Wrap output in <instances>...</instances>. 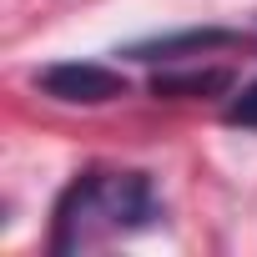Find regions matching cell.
Returning a JSON list of instances; mask_svg holds the SVG:
<instances>
[{"instance_id":"obj_1","label":"cell","mask_w":257,"mask_h":257,"mask_svg":"<svg viewBox=\"0 0 257 257\" xmlns=\"http://www.w3.org/2000/svg\"><path fill=\"white\" fill-rule=\"evenodd\" d=\"M152 217H157V197L142 172H86L56 202L51 252H76L106 232H137Z\"/></svg>"},{"instance_id":"obj_2","label":"cell","mask_w":257,"mask_h":257,"mask_svg":"<svg viewBox=\"0 0 257 257\" xmlns=\"http://www.w3.org/2000/svg\"><path fill=\"white\" fill-rule=\"evenodd\" d=\"M36 86L51 101H61V106H106V101H121L126 96V76L111 71V66H96V61L46 66V71H36Z\"/></svg>"},{"instance_id":"obj_3","label":"cell","mask_w":257,"mask_h":257,"mask_svg":"<svg viewBox=\"0 0 257 257\" xmlns=\"http://www.w3.org/2000/svg\"><path fill=\"white\" fill-rule=\"evenodd\" d=\"M227 46H242V36L227 31V26H192V31L137 41V46H126L121 56H132V61H182V56H207V51H227Z\"/></svg>"},{"instance_id":"obj_4","label":"cell","mask_w":257,"mask_h":257,"mask_svg":"<svg viewBox=\"0 0 257 257\" xmlns=\"http://www.w3.org/2000/svg\"><path fill=\"white\" fill-rule=\"evenodd\" d=\"M232 86V71L227 66H197V71H167L152 81V96H167V101H192V96H222Z\"/></svg>"},{"instance_id":"obj_5","label":"cell","mask_w":257,"mask_h":257,"mask_svg":"<svg viewBox=\"0 0 257 257\" xmlns=\"http://www.w3.org/2000/svg\"><path fill=\"white\" fill-rule=\"evenodd\" d=\"M227 126H247V132H257V81L242 86V96L227 106Z\"/></svg>"}]
</instances>
